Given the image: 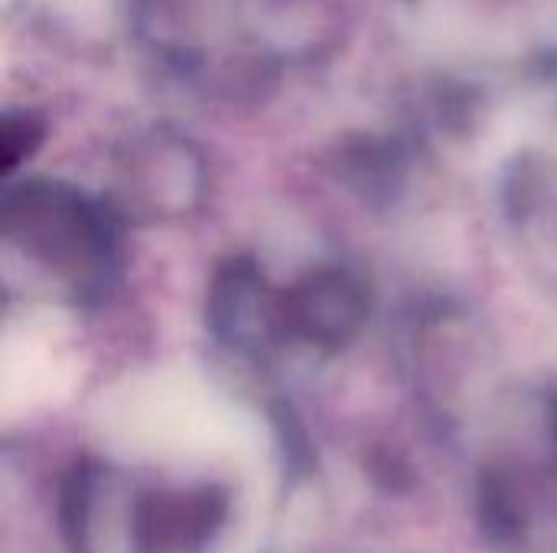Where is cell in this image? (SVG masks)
Segmentation results:
<instances>
[{
	"mask_svg": "<svg viewBox=\"0 0 557 553\" xmlns=\"http://www.w3.org/2000/svg\"><path fill=\"white\" fill-rule=\"evenodd\" d=\"M7 244L20 248L39 271L62 280L72 293L104 284L111 267V235L95 209L78 196L46 186L20 189L3 212Z\"/></svg>",
	"mask_w": 557,
	"mask_h": 553,
	"instance_id": "6da1fadb",
	"label": "cell"
},
{
	"mask_svg": "<svg viewBox=\"0 0 557 553\" xmlns=\"http://www.w3.org/2000/svg\"><path fill=\"white\" fill-rule=\"evenodd\" d=\"M228 518L222 489L180 486L147 492L140 505L127 508V544L137 553H202Z\"/></svg>",
	"mask_w": 557,
	"mask_h": 553,
	"instance_id": "7a4b0ae2",
	"label": "cell"
},
{
	"mask_svg": "<svg viewBox=\"0 0 557 553\" xmlns=\"http://www.w3.org/2000/svg\"><path fill=\"white\" fill-rule=\"evenodd\" d=\"M366 319V293L346 271L307 274L281 297L284 332L310 345H339L359 332Z\"/></svg>",
	"mask_w": 557,
	"mask_h": 553,
	"instance_id": "3957f363",
	"label": "cell"
}]
</instances>
